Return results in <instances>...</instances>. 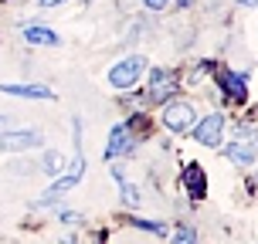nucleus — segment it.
<instances>
[{"mask_svg":"<svg viewBox=\"0 0 258 244\" xmlns=\"http://www.w3.org/2000/svg\"><path fill=\"white\" fill-rule=\"evenodd\" d=\"M82 170H85V159L78 156V159H75V167H72V173H68V177H61V180L54 183L51 190L44 193V200H41V204H51V200H58L61 193H68V190H72V187H75L78 180H82Z\"/></svg>","mask_w":258,"mask_h":244,"instance_id":"obj_7","label":"nucleus"},{"mask_svg":"<svg viewBox=\"0 0 258 244\" xmlns=\"http://www.w3.org/2000/svg\"><path fill=\"white\" fill-rule=\"evenodd\" d=\"M221 85H224V92L231 95L234 102H245L248 99V85H245V75H234V71H218Z\"/></svg>","mask_w":258,"mask_h":244,"instance_id":"obj_9","label":"nucleus"},{"mask_svg":"<svg viewBox=\"0 0 258 244\" xmlns=\"http://www.w3.org/2000/svg\"><path fill=\"white\" fill-rule=\"evenodd\" d=\"M163 122H167V129H173V132L190 129L194 126V105L190 102H170L167 112H163Z\"/></svg>","mask_w":258,"mask_h":244,"instance_id":"obj_4","label":"nucleus"},{"mask_svg":"<svg viewBox=\"0 0 258 244\" xmlns=\"http://www.w3.org/2000/svg\"><path fill=\"white\" fill-rule=\"evenodd\" d=\"M143 4H146L150 11H163V7H167V0H143Z\"/></svg>","mask_w":258,"mask_h":244,"instance_id":"obj_17","label":"nucleus"},{"mask_svg":"<svg viewBox=\"0 0 258 244\" xmlns=\"http://www.w3.org/2000/svg\"><path fill=\"white\" fill-rule=\"evenodd\" d=\"M61 220H64V224H75L78 214H75V210H61Z\"/></svg>","mask_w":258,"mask_h":244,"instance_id":"obj_18","label":"nucleus"},{"mask_svg":"<svg viewBox=\"0 0 258 244\" xmlns=\"http://www.w3.org/2000/svg\"><path fill=\"white\" fill-rule=\"evenodd\" d=\"M4 122H7V119H4V116H0V126H4Z\"/></svg>","mask_w":258,"mask_h":244,"instance_id":"obj_22","label":"nucleus"},{"mask_svg":"<svg viewBox=\"0 0 258 244\" xmlns=\"http://www.w3.org/2000/svg\"><path fill=\"white\" fill-rule=\"evenodd\" d=\"M24 41H31V44H54V31H48V27L41 24H24Z\"/></svg>","mask_w":258,"mask_h":244,"instance_id":"obj_12","label":"nucleus"},{"mask_svg":"<svg viewBox=\"0 0 258 244\" xmlns=\"http://www.w3.org/2000/svg\"><path fill=\"white\" fill-rule=\"evenodd\" d=\"M177 89H180V82H177L173 71H167V68H153L150 71V89H146L150 102H170L177 95Z\"/></svg>","mask_w":258,"mask_h":244,"instance_id":"obj_2","label":"nucleus"},{"mask_svg":"<svg viewBox=\"0 0 258 244\" xmlns=\"http://www.w3.org/2000/svg\"><path fill=\"white\" fill-rule=\"evenodd\" d=\"M0 92L7 95H21V99H54V92L48 85H14V82H4Z\"/></svg>","mask_w":258,"mask_h":244,"instance_id":"obj_8","label":"nucleus"},{"mask_svg":"<svg viewBox=\"0 0 258 244\" xmlns=\"http://www.w3.org/2000/svg\"><path fill=\"white\" fill-rule=\"evenodd\" d=\"M221 132H224V119H221L218 112H211V116L197 126L194 139L201 142V146H218V142H221Z\"/></svg>","mask_w":258,"mask_h":244,"instance_id":"obj_6","label":"nucleus"},{"mask_svg":"<svg viewBox=\"0 0 258 244\" xmlns=\"http://www.w3.org/2000/svg\"><path fill=\"white\" fill-rule=\"evenodd\" d=\"M238 4H245V7H255L258 0H238Z\"/></svg>","mask_w":258,"mask_h":244,"instance_id":"obj_20","label":"nucleus"},{"mask_svg":"<svg viewBox=\"0 0 258 244\" xmlns=\"http://www.w3.org/2000/svg\"><path fill=\"white\" fill-rule=\"evenodd\" d=\"M177 4H180V7H187V4H194V0H177Z\"/></svg>","mask_w":258,"mask_h":244,"instance_id":"obj_21","label":"nucleus"},{"mask_svg":"<svg viewBox=\"0 0 258 244\" xmlns=\"http://www.w3.org/2000/svg\"><path fill=\"white\" fill-rule=\"evenodd\" d=\"M228 159L238 167H251L255 163V142H231L228 146Z\"/></svg>","mask_w":258,"mask_h":244,"instance_id":"obj_11","label":"nucleus"},{"mask_svg":"<svg viewBox=\"0 0 258 244\" xmlns=\"http://www.w3.org/2000/svg\"><path fill=\"white\" fill-rule=\"evenodd\" d=\"M122 200H126L129 207L140 204V193H136V187H129V183H122Z\"/></svg>","mask_w":258,"mask_h":244,"instance_id":"obj_16","label":"nucleus"},{"mask_svg":"<svg viewBox=\"0 0 258 244\" xmlns=\"http://www.w3.org/2000/svg\"><path fill=\"white\" fill-rule=\"evenodd\" d=\"M180 183L190 197H204L207 193V173L201 170V163H187V167L180 170Z\"/></svg>","mask_w":258,"mask_h":244,"instance_id":"obj_5","label":"nucleus"},{"mask_svg":"<svg viewBox=\"0 0 258 244\" xmlns=\"http://www.w3.org/2000/svg\"><path fill=\"white\" fill-rule=\"evenodd\" d=\"M129 149V129L126 126H116L109 132V149H105V159H116L119 153H126Z\"/></svg>","mask_w":258,"mask_h":244,"instance_id":"obj_10","label":"nucleus"},{"mask_svg":"<svg viewBox=\"0 0 258 244\" xmlns=\"http://www.w3.org/2000/svg\"><path fill=\"white\" fill-rule=\"evenodd\" d=\"M143 68H146V61H143L140 54H133V58H126V61H119V64H112V71H109V85L112 89H133L136 82H140V75H143Z\"/></svg>","mask_w":258,"mask_h":244,"instance_id":"obj_1","label":"nucleus"},{"mask_svg":"<svg viewBox=\"0 0 258 244\" xmlns=\"http://www.w3.org/2000/svg\"><path fill=\"white\" fill-rule=\"evenodd\" d=\"M44 139H41L34 129H17V132H4L0 136V149L4 153H21V149H34Z\"/></svg>","mask_w":258,"mask_h":244,"instance_id":"obj_3","label":"nucleus"},{"mask_svg":"<svg viewBox=\"0 0 258 244\" xmlns=\"http://www.w3.org/2000/svg\"><path fill=\"white\" fill-rule=\"evenodd\" d=\"M41 7H58V4H64V0H38Z\"/></svg>","mask_w":258,"mask_h":244,"instance_id":"obj_19","label":"nucleus"},{"mask_svg":"<svg viewBox=\"0 0 258 244\" xmlns=\"http://www.w3.org/2000/svg\"><path fill=\"white\" fill-rule=\"evenodd\" d=\"M136 227H146V231H153V234H163L167 231V224H160V220H133Z\"/></svg>","mask_w":258,"mask_h":244,"instance_id":"obj_15","label":"nucleus"},{"mask_svg":"<svg viewBox=\"0 0 258 244\" xmlns=\"http://www.w3.org/2000/svg\"><path fill=\"white\" fill-rule=\"evenodd\" d=\"M95 244H99V241H95Z\"/></svg>","mask_w":258,"mask_h":244,"instance_id":"obj_23","label":"nucleus"},{"mask_svg":"<svg viewBox=\"0 0 258 244\" xmlns=\"http://www.w3.org/2000/svg\"><path fill=\"white\" fill-rule=\"evenodd\" d=\"M41 170H44L48 177H58V173L64 170V156L58 153V149H48V153H44V159H41Z\"/></svg>","mask_w":258,"mask_h":244,"instance_id":"obj_13","label":"nucleus"},{"mask_svg":"<svg viewBox=\"0 0 258 244\" xmlns=\"http://www.w3.org/2000/svg\"><path fill=\"white\" fill-rule=\"evenodd\" d=\"M173 244H197V237H194L190 227H180V231L173 234Z\"/></svg>","mask_w":258,"mask_h":244,"instance_id":"obj_14","label":"nucleus"}]
</instances>
